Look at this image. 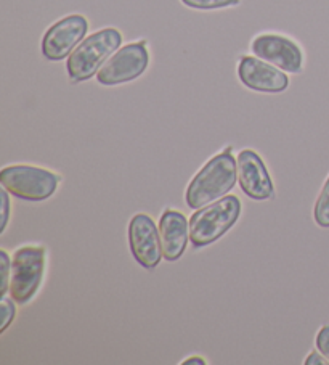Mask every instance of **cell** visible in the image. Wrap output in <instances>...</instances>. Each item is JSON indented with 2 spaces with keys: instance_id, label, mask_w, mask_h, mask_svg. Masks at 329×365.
Segmentation results:
<instances>
[{
  "instance_id": "cell-16",
  "label": "cell",
  "mask_w": 329,
  "mask_h": 365,
  "mask_svg": "<svg viewBox=\"0 0 329 365\" xmlns=\"http://www.w3.org/2000/svg\"><path fill=\"white\" fill-rule=\"evenodd\" d=\"M14 298H7L4 294L2 301H0V314H2V320H0V331H5L9 329V325L14 322L16 316V307L14 304Z\"/></svg>"
},
{
  "instance_id": "cell-8",
  "label": "cell",
  "mask_w": 329,
  "mask_h": 365,
  "mask_svg": "<svg viewBox=\"0 0 329 365\" xmlns=\"http://www.w3.org/2000/svg\"><path fill=\"white\" fill-rule=\"evenodd\" d=\"M129 247L135 261L145 269H155L161 262L162 248L160 229L148 214H135L129 222Z\"/></svg>"
},
{
  "instance_id": "cell-4",
  "label": "cell",
  "mask_w": 329,
  "mask_h": 365,
  "mask_svg": "<svg viewBox=\"0 0 329 365\" xmlns=\"http://www.w3.org/2000/svg\"><path fill=\"white\" fill-rule=\"evenodd\" d=\"M0 184L14 197L39 203L56 192L60 178L42 168L16 165L7 166L0 173Z\"/></svg>"
},
{
  "instance_id": "cell-12",
  "label": "cell",
  "mask_w": 329,
  "mask_h": 365,
  "mask_svg": "<svg viewBox=\"0 0 329 365\" xmlns=\"http://www.w3.org/2000/svg\"><path fill=\"white\" fill-rule=\"evenodd\" d=\"M160 237L162 257L169 262L180 259L187 250L189 238V224L182 212L167 210L160 219Z\"/></svg>"
},
{
  "instance_id": "cell-14",
  "label": "cell",
  "mask_w": 329,
  "mask_h": 365,
  "mask_svg": "<svg viewBox=\"0 0 329 365\" xmlns=\"http://www.w3.org/2000/svg\"><path fill=\"white\" fill-rule=\"evenodd\" d=\"M0 294H4L9 292L10 288V279H11V261L10 256L5 250L0 251Z\"/></svg>"
},
{
  "instance_id": "cell-13",
  "label": "cell",
  "mask_w": 329,
  "mask_h": 365,
  "mask_svg": "<svg viewBox=\"0 0 329 365\" xmlns=\"http://www.w3.org/2000/svg\"><path fill=\"white\" fill-rule=\"evenodd\" d=\"M313 217L316 225L321 229H329V178L321 188V193L316 198L313 207Z\"/></svg>"
},
{
  "instance_id": "cell-15",
  "label": "cell",
  "mask_w": 329,
  "mask_h": 365,
  "mask_svg": "<svg viewBox=\"0 0 329 365\" xmlns=\"http://www.w3.org/2000/svg\"><path fill=\"white\" fill-rule=\"evenodd\" d=\"M187 7H192L196 10H215V9H224L235 5L238 0H182Z\"/></svg>"
},
{
  "instance_id": "cell-7",
  "label": "cell",
  "mask_w": 329,
  "mask_h": 365,
  "mask_svg": "<svg viewBox=\"0 0 329 365\" xmlns=\"http://www.w3.org/2000/svg\"><path fill=\"white\" fill-rule=\"evenodd\" d=\"M88 23L82 15H69L47 29L42 39V53L50 61L65 60L84 39Z\"/></svg>"
},
{
  "instance_id": "cell-19",
  "label": "cell",
  "mask_w": 329,
  "mask_h": 365,
  "mask_svg": "<svg viewBox=\"0 0 329 365\" xmlns=\"http://www.w3.org/2000/svg\"><path fill=\"white\" fill-rule=\"evenodd\" d=\"M323 364H329L326 361V357L321 354V352H312V354H308L306 359V365H323Z\"/></svg>"
},
{
  "instance_id": "cell-1",
  "label": "cell",
  "mask_w": 329,
  "mask_h": 365,
  "mask_svg": "<svg viewBox=\"0 0 329 365\" xmlns=\"http://www.w3.org/2000/svg\"><path fill=\"white\" fill-rule=\"evenodd\" d=\"M236 180L238 163L233 158L231 148H226L225 152L209 160L189 182L185 192L187 206L196 211L224 198L233 190Z\"/></svg>"
},
{
  "instance_id": "cell-11",
  "label": "cell",
  "mask_w": 329,
  "mask_h": 365,
  "mask_svg": "<svg viewBox=\"0 0 329 365\" xmlns=\"http://www.w3.org/2000/svg\"><path fill=\"white\" fill-rule=\"evenodd\" d=\"M236 163L241 190L256 201L268 200L273 195V182L261 156L252 150H243L239 152Z\"/></svg>"
},
{
  "instance_id": "cell-6",
  "label": "cell",
  "mask_w": 329,
  "mask_h": 365,
  "mask_svg": "<svg viewBox=\"0 0 329 365\" xmlns=\"http://www.w3.org/2000/svg\"><path fill=\"white\" fill-rule=\"evenodd\" d=\"M150 55L143 42L129 43L106 60L97 73L101 86H118L140 78L148 68Z\"/></svg>"
},
{
  "instance_id": "cell-20",
  "label": "cell",
  "mask_w": 329,
  "mask_h": 365,
  "mask_svg": "<svg viewBox=\"0 0 329 365\" xmlns=\"http://www.w3.org/2000/svg\"><path fill=\"white\" fill-rule=\"evenodd\" d=\"M182 364L183 365H204L206 361L202 357H199V356H193V357L187 359V361H183Z\"/></svg>"
},
{
  "instance_id": "cell-9",
  "label": "cell",
  "mask_w": 329,
  "mask_h": 365,
  "mask_svg": "<svg viewBox=\"0 0 329 365\" xmlns=\"http://www.w3.org/2000/svg\"><path fill=\"white\" fill-rule=\"evenodd\" d=\"M252 52L257 55V58L268 61L270 65L283 69L286 73L297 74L302 69V50L288 37L278 34H263L256 37L252 41Z\"/></svg>"
},
{
  "instance_id": "cell-17",
  "label": "cell",
  "mask_w": 329,
  "mask_h": 365,
  "mask_svg": "<svg viewBox=\"0 0 329 365\" xmlns=\"http://www.w3.org/2000/svg\"><path fill=\"white\" fill-rule=\"evenodd\" d=\"M316 349H318L323 356L326 357L329 362V325H325L316 335Z\"/></svg>"
},
{
  "instance_id": "cell-10",
  "label": "cell",
  "mask_w": 329,
  "mask_h": 365,
  "mask_svg": "<svg viewBox=\"0 0 329 365\" xmlns=\"http://www.w3.org/2000/svg\"><path fill=\"white\" fill-rule=\"evenodd\" d=\"M239 81L251 91L280 93L288 89L289 79L283 69L268 65L254 56H243L238 66Z\"/></svg>"
},
{
  "instance_id": "cell-3",
  "label": "cell",
  "mask_w": 329,
  "mask_h": 365,
  "mask_svg": "<svg viewBox=\"0 0 329 365\" xmlns=\"http://www.w3.org/2000/svg\"><path fill=\"white\" fill-rule=\"evenodd\" d=\"M122 36L115 28L101 29L82 41L68 56L66 69L71 81L82 83L93 78L116 50L121 47Z\"/></svg>"
},
{
  "instance_id": "cell-2",
  "label": "cell",
  "mask_w": 329,
  "mask_h": 365,
  "mask_svg": "<svg viewBox=\"0 0 329 365\" xmlns=\"http://www.w3.org/2000/svg\"><path fill=\"white\" fill-rule=\"evenodd\" d=\"M239 214L241 201L235 195H226L201 210H196L189 219V242L196 248L212 245L236 224Z\"/></svg>"
},
{
  "instance_id": "cell-5",
  "label": "cell",
  "mask_w": 329,
  "mask_h": 365,
  "mask_svg": "<svg viewBox=\"0 0 329 365\" xmlns=\"http://www.w3.org/2000/svg\"><path fill=\"white\" fill-rule=\"evenodd\" d=\"M46 248L21 247L11 261L10 297L18 304H26L34 298L46 272Z\"/></svg>"
},
{
  "instance_id": "cell-18",
  "label": "cell",
  "mask_w": 329,
  "mask_h": 365,
  "mask_svg": "<svg viewBox=\"0 0 329 365\" xmlns=\"http://www.w3.org/2000/svg\"><path fill=\"white\" fill-rule=\"evenodd\" d=\"M9 217H10V198H9V192L4 188L2 190V222H0V234H4L5 229H7Z\"/></svg>"
}]
</instances>
